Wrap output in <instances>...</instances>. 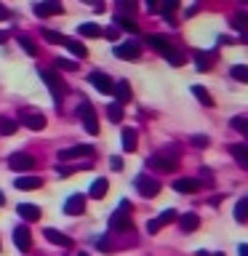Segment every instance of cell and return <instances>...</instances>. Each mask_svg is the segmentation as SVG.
<instances>
[{"mask_svg":"<svg viewBox=\"0 0 248 256\" xmlns=\"http://www.w3.org/2000/svg\"><path fill=\"white\" fill-rule=\"evenodd\" d=\"M147 43H150L152 51L163 54L166 59L174 64V67H182V64H184V54H182V51H176L168 38H163V35H147Z\"/></svg>","mask_w":248,"mask_h":256,"instance_id":"cell-1","label":"cell"},{"mask_svg":"<svg viewBox=\"0 0 248 256\" xmlns=\"http://www.w3.org/2000/svg\"><path fill=\"white\" fill-rule=\"evenodd\" d=\"M128 230H131V203L120 200L115 214L110 216V232H128Z\"/></svg>","mask_w":248,"mask_h":256,"instance_id":"cell-2","label":"cell"},{"mask_svg":"<svg viewBox=\"0 0 248 256\" xmlns=\"http://www.w3.org/2000/svg\"><path fill=\"white\" fill-rule=\"evenodd\" d=\"M40 78H43V83L48 86V91L54 94V99L59 102L64 94H67V83H64V80L59 78V72H54V70H43L40 72Z\"/></svg>","mask_w":248,"mask_h":256,"instance_id":"cell-3","label":"cell"},{"mask_svg":"<svg viewBox=\"0 0 248 256\" xmlns=\"http://www.w3.org/2000/svg\"><path fill=\"white\" fill-rule=\"evenodd\" d=\"M19 123L22 126H27V128H32V131H43L46 128V115L43 112H38V110H19Z\"/></svg>","mask_w":248,"mask_h":256,"instance_id":"cell-4","label":"cell"},{"mask_svg":"<svg viewBox=\"0 0 248 256\" xmlns=\"http://www.w3.org/2000/svg\"><path fill=\"white\" fill-rule=\"evenodd\" d=\"M136 190L142 192L144 198H158V192H160V182L158 179H152V176H147V174H139L136 176Z\"/></svg>","mask_w":248,"mask_h":256,"instance_id":"cell-5","label":"cell"},{"mask_svg":"<svg viewBox=\"0 0 248 256\" xmlns=\"http://www.w3.org/2000/svg\"><path fill=\"white\" fill-rule=\"evenodd\" d=\"M80 112V120H83V126H86V131L91 134V136H96L99 134V120H96V112H94V107L88 102H83V107L78 110Z\"/></svg>","mask_w":248,"mask_h":256,"instance_id":"cell-6","label":"cell"},{"mask_svg":"<svg viewBox=\"0 0 248 256\" xmlns=\"http://www.w3.org/2000/svg\"><path fill=\"white\" fill-rule=\"evenodd\" d=\"M8 168H11V171H32V168H35V158L27 155V152H14V155L8 158Z\"/></svg>","mask_w":248,"mask_h":256,"instance_id":"cell-7","label":"cell"},{"mask_svg":"<svg viewBox=\"0 0 248 256\" xmlns=\"http://www.w3.org/2000/svg\"><path fill=\"white\" fill-rule=\"evenodd\" d=\"M176 219H179V214H176L174 208H166V211L160 214L158 219H152V222L147 224V232H150V235H155V232H160L166 224H171V222H176Z\"/></svg>","mask_w":248,"mask_h":256,"instance_id":"cell-8","label":"cell"},{"mask_svg":"<svg viewBox=\"0 0 248 256\" xmlns=\"http://www.w3.org/2000/svg\"><path fill=\"white\" fill-rule=\"evenodd\" d=\"M112 54L118 56V59H139L142 54V43H118L115 48H112Z\"/></svg>","mask_w":248,"mask_h":256,"instance_id":"cell-9","label":"cell"},{"mask_svg":"<svg viewBox=\"0 0 248 256\" xmlns=\"http://www.w3.org/2000/svg\"><path fill=\"white\" fill-rule=\"evenodd\" d=\"M94 155V147L88 144H78V147H67L59 152V160H78V158H91Z\"/></svg>","mask_w":248,"mask_h":256,"instance_id":"cell-10","label":"cell"},{"mask_svg":"<svg viewBox=\"0 0 248 256\" xmlns=\"http://www.w3.org/2000/svg\"><path fill=\"white\" fill-rule=\"evenodd\" d=\"M147 166L152 168V171H163V174H171V171H176V168H179V163H174V160H168V158H163V155L147 158Z\"/></svg>","mask_w":248,"mask_h":256,"instance_id":"cell-11","label":"cell"},{"mask_svg":"<svg viewBox=\"0 0 248 256\" xmlns=\"http://www.w3.org/2000/svg\"><path fill=\"white\" fill-rule=\"evenodd\" d=\"M88 83H91L99 94H112V86H115L104 72H91V75H88Z\"/></svg>","mask_w":248,"mask_h":256,"instance_id":"cell-12","label":"cell"},{"mask_svg":"<svg viewBox=\"0 0 248 256\" xmlns=\"http://www.w3.org/2000/svg\"><path fill=\"white\" fill-rule=\"evenodd\" d=\"M14 243H16V248H19L22 254H27V251H30L32 238H30V230L24 227V224H19V227H14Z\"/></svg>","mask_w":248,"mask_h":256,"instance_id":"cell-13","label":"cell"},{"mask_svg":"<svg viewBox=\"0 0 248 256\" xmlns=\"http://www.w3.org/2000/svg\"><path fill=\"white\" fill-rule=\"evenodd\" d=\"M64 214H70V216L86 214V198H83V195H72V198H67V203H64Z\"/></svg>","mask_w":248,"mask_h":256,"instance_id":"cell-14","label":"cell"},{"mask_svg":"<svg viewBox=\"0 0 248 256\" xmlns=\"http://www.w3.org/2000/svg\"><path fill=\"white\" fill-rule=\"evenodd\" d=\"M174 190L176 192H182V195H195V192H200V182L198 179H176L174 182Z\"/></svg>","mask_w":248,"mask_h":256,"instance_id":"cell-15","label":"cell"},{"mask_svg":"<svg viewBox=\"0 0 248 256\" xmlns=\"http://www.w3.org/2000/svg\"><path fill=\"white\" fill-rule=\"evenodd\" d=\"M62 11H64L62 3H56V0H48V3H35V14L43 16V19H46V16H59Z\"/></svg>","mask_w":248,"mask_h":256,"instance_id":"cell-16","label":"cell"},{"mask_svg":"<svg viewBox=\"0 0 248 256\" xmlns=\"http://www.w3.org/2000/svg\"><path fill=\"white\" fill-rule=\"evenodd\" d=\"M200 227V216L198 214H182L179 216V230L184 235H190V232H195Z\"/></svg>","mask_w":248,"mask_h":256,"instance_id":"cell-17","label":"cell"},{"mask_svg":"<svg viewBox=\"0 0 248 256\" xmlns=\"http://www.w3.org/2000/svg\"><path fill=\"white\" fill-rule=\"evenodd\" d=\"M43 235H46L48 243H56V246H62V248H70V246H72V240H70L67 235H64V232L54 230V227H48V230L43 232Z\"/></svg>","mask_w":248,"mask_h":256,"instance_id":"cell-18","label":"cell"},{"mask_svg":"<svg viewBox=\"0 0 248 256\" xmlns=\"http://www.w3.org/2000/svg\"><path fill=\"white\" fill-rule=\"evenodd\" d=\"M16 190H40L43 187V179L40 176H16Z\"/></svg>","mask_w":248,"mask_h":256,"instance_id":"cell-19","label":"cell"},{"mask_svg":"<svg viewBox=\"0 0 248 256\" xmlns=\"http://www.w3.org/2000/svg\"><path fill=\"white\" fill-rule=\"evenodd\" d=\"M227 150H230V155L238 160L240 168H248V147H246V144H230Z\"/></svg>","mask_w":248,"mask_h":256,"instance_id":"cell-20","label":"cell"},{"mask_svg":"<svg viewBox=\"0 0 248 256\" xmlns=\"http://www.w3.org/2000/svg\"><path fill=\"white\" fill-rule=\"evenodd\" d=\"M16 211H19V216H22V219H27V222H38L40 219V208L32 206V203H19V206H16Z\"/></svg>","mask_w":248,"mask_h":256,"instance_id":"cell-21","label":"cell"},{"mask_svg":"<svg viewBox=\"0 0 248 256\" xmlns=\"http://www.w3.org/2000/svg\"><path fill=\"white\" fill-rule=\"evenodd\" d=\"M112 94L118 96V104H126L131 99V88H128V80H120V83L112 86Z\"/></svg>","mask_w":248,"mask_h":256,"instance_id":"cell-22","label":"cell"},{"mask_svg":"<svg viewBox=\"0 0 248 256\" xmlns=\"http://www.w3.org/2000/svg\"><path fill=\"white\" fill-rule=\"evenodd\" d=\"M107 190H110V182L107 179H96L91 184V190H88V195H91L94 200H102L104 195H107Z\"/></svg>","mask_w":248,"mask_h":256,"instance_id":"cell-23","label":"cell"},{"mask_svg":"<svg viewBox=\"0 0 248 256\" xmlns=\"http://www.w3.org/2000/svg\"><path fill=\"white\" fill-rule=\"evenodd\" d=\"M115 27L118 30H126V32H134V35L139 32V24H136L131 16H115Z\"/></svg>","mask_w":248,"mask_h":256,"instance_id":"cell-24","label":"cell"},{"mask_svg":"<svg viewBox=\"0 0 248 256\" xmlns=\"http://www.w3.org/2000/svg\"><path fill=\"white\" fill-rule=\"evenodd\" d=\"M214 54H203V51H195V64H198V70L200 72H206V70H211L214 67Z\"/></svg>","mask_w":248,"mask_h":256,"instance_id":"cell-25","label":"cell"},{"mask_svg":"<svg viewBox=\"0 0 248 256\" xmlns=\"http://www.w3.org/2000/svg\"><path fill=\"white\" fill-rule=\"evenodd\" d=\"M192 94H195V99L203 104V107H214V99H211V94L206 91L203 86H192Z\"/></svg>","mask_w":248,"mask_h":256,"instance_id":"cell-26","label":"cell"},{"mask_svg":"<svg viewBox=\"0 0 248 256\" xmlns=\"http://www.w3.org/2000/svg\"><path fill=\"white\" fill-rule=\"evenodd\" d=\"M123 150L126 152L136 150V128H123Z\"/></svg>","mask_w":248,"mask_h":256,"instance_id":"cell-27","label":"cell"},{"mask_svg":"<svg viewBox=\"0 0 248 256\" xmlns=\"http://www.w3.org/2000/svg\"><path fill=\"white\" fill-rule=\"evenodd\" d=\"M235 222L246 224L248 222V198H240L238 206H235Z\"/></svg>","mask_w":248,"mask_h":256,"instance_id":"cell-28","label":"cell"},{"mask_svg":"<svg viewBox=\"0 0 248 256\" xmlns=\"http://www.w3.org/2000/svg\"><path fill=\"white\" fill-rule=\"evenodd\" d=\"M78 32H80L83 38H99V35H102V27H99V24H91V22H88V24H80Z\"/></svg>","mask_w":248,"mask_h":256,"instance_id":"cell-29","label":"cell"},{"mask_svg":"<svg viewBox=\"0 0 248 256\" xmlns=\"http://www.w3.org/2000/svg\"><path fill=\"white\" fill-rule=\"evenodd\" d=\"M16 131H19V123H16V120L0 118V134H3V136H11V134H16Z\"/></svg>","mask_w":248,"mask_h":256,"instance_id":"cell-30","label":"cell"},{"mask_svg":"<svg viewBox=\"0 0 248 256\" xmlns=\"http://www.w3.org/2000/svg\"><path fill=\"white\" fill-rule=\"evenodd\" d=\"M230 126L235 128L238 134H243V136H248V118H246V115H235V118L230 120Z\"/></svg>","mask_w":248,"mask_h":256,"instance_id":"cell-31","label":"cell"},{"mask_svg":"<svg viewBox=\"0 0 248 256\" xmlns=\"http://www.w3.org/2000/svg\"><path fill=\"white\" fill-rule=\"evenodd\" d=\"M107 118L112 120V123H120V120H123V104H110L107 107Z\"/></svg>","mask_w":248,"mask_h":256,"instance_id":"cell-32","label":"cell"},{"mask_svg":"<svg viewBox=\"0 0 248 256\" xmlns=\"http://www.w3.org/2000/svg\"><path fill=\"white\" fill-rule=\"evenodd\" d=\"M72 70H78V64L72 59H56L54 62V72H72Z\"/></svg>","mask_w":248,"mask_h":256,"instance_id":"cell-33","label":"cell"},{"mask_svg":"<svg viewBox=\"0 0 248 256\" xmlns=\"http://www.w3.org/2000/svg\"><path fill=\"white\" fill-rule=\"evenodd\" d=\"M64 46H67L70 51L78 56V59H83V56L88 54V51H86V46H83V43H75V40H67V43H64Z\"/></svg>","mask_w":248,"mask_h":256,"instance_id":"cell-34","label":"cell"},{"mask_svg":"<svg viewBox=\"0 0 248 256\" xmlns=\"http://www.w3.org/2000/svg\"><path fill=\"white\" fill-rule=\"evenodd\" d=\"M235 80H240V83H248V70L243 67V64H238V67H232V72H230Z\"/></svg>","mask_w":248,"mask_h":256,"instance_id":"cell-35","label":"cell"},{"mask_svg":"<svg viewBox=\"0 0 248 256\" xmlns=\"http://www.w3.org/2000/svg\"><path fill=\"white\" fill-rule=\"evenodd\" d=\"M43 38L51 40V43H67V38H64L62 32H54V30H43Z\"/></svg>","mask_w":248,"mask_h":256,"instance_id":"cell-36","label":"cell"},{"mask_svg":"<svg viewBox=\"0 0 248 256\" xmlns=\"http://www.w3.org/2000/svg\"><path fill=\"white\" fill-rule=\"evenodd\" d=\"M19 43H22V48H24V51H27L30 56H38V46L32 43L30 38H19Z\"/></svg>","mask_w":248,"mask_h":256,"instance_id":"cell-37","label":"cell"},{"mask_svg":"<svg viewBox=\"0 0 248 256\" xmlns=\"http://www.w3.org/2000/svg\"><path fill=\"white\" fill-rule=\"evenodd\" d=\"M96 246H99V251H112V240H110V235H102L99 240H96Z\"/></svg>","mask_w":248,"mask_h":256,"instance_id":"cell-38","label":"cell"},{"mask_svg":"<svg viewBox=\"0 0 248 256\" xmlns=\"http://www.w3.org/2000/svg\"><path fill=\"white\" fill-rule=\"evenodd\" d=\"M136 8H139L136 3H120V6H118V16H120V14H136Z\"/></svg>","mask_w":248,"mask_h":256,"instance_id":"cell-39","label":"cell"},{"mask_svg":"<svg viewBox=\"0 0 248 256\" xmlns=\"http://www.w3.org/2000/svg\"><path fill=\"white\" fill-rule=\"evenodd\" d=\"M192 144H195V147H208V144H211V139H208V136H192Z\"/></svg>","mask_w":248,"mask_h":256,"instance_id":"cell-40","label":"cell"},{"mask_svg":"<svg viewBox=\"0 0 248 256\" xmlns=\"http://www.w3.org/2000/svg\"><path fill=\"white\" fill-rule=\"evenodd\" d=\"M232 27L243 32V30H246V14H238V16H235V22H232Z\"/></svg>","mask_w":248,"mask_h":256,"instance_id":"cell-41","label":"cell"},{"mask_svg":"<svg viewBox=\"0 0 248 256\" xmlns=\"http://www.w3.org/2000/svg\"><path fill=\"white\" fill-rule=\"evenodd\" d=\"M102 35H107L110 40H118V35H120V30L112 24V27H107V30H102Z\"/></svg>","mask_w":248,"mask_h":256,"instance_id":"cell-42","label":"cell"},{"mask_svg":"<svg viewBox=\"0 0 248 256\" xmlns=\"http://www.w3.org/2000/svg\"><path fill=\"white\" fill-rule=\"evenodd\" d=\"M110 168H112V171H123V160H120V158H110Z\"/></svg>","mask_w":248,"mask_h":256,"instance_id":"cell-43","label":"cell"},{"mask_svg":"<svg viewBox=\"0 0 248 256\" xmlns=\"http://www.w3.org/2000/svg\"><path fill=\"white\" fill-rule=\"evenodd\" d=\"M235 43H238L235 38H224V35L219 38V46H235Z\"/></svg>","mask_w":248,"mask_h":256,"instance_id":"cell-44","label":"cell"},{"mask_svg":"<svg viewBox=\"0 0 248 256\" xmlns=\"http://www.w3.org/2000/svg\"><path fill=\"white\" fill-rule=\"evenodd\" d=\"M198 256H224V254H219V251H198Z\"/></svg>","mask_w":248,"mask_h":256,"instance_id":"cell-45","label":"cell"},{"mask_svg":"<svg viewBox=\"0 0 248 256\" xmlns=\"http://www.w3.org/2000/svg\"><path fill=\"white\" fill-rule=\"evenodd\" d=\"M0 19H8V8L6 6H0Z\"/></svg>","mask_w":248,"mask_h":256,"instance_id":"cell-46","label":"cell"},{"mask_svg":"<svg viewBox=\"0 0 248 256\" xmlns=\"http://www.w3.org/2000/svg\"><path fill=\"white\" fill-rule=\"evenodd\" d=\"M6 40H8V32H6V30H0V43H6Z\"/></svg>","mask_w":248,"mask_h":256,"instance_id":"cell-47","label":"cell"},{"mask_svg":"<svg viewBox=\"0 0 248 256\" xmlns=\"http://www.w3.org/2000/svg\"><path fill=\"white\" fill-rule=\"evenodd\" d=\"M238 251H240V256H248V246H240Z\"/></svg>","mask_w":248,"mask_h":256,"instance_id":"cell-48","label":"cell"},{"mask_svg":"<svg viewBox=\"0 0 248 256\" xmlns=\"http://www.w3.org/2000/svg\"><path fill=\"white\" fill-rule=\"evenodd\" d=\"M6 203V198H3V192H0V206H3Z\"/></svg>","mask_w":248,"mask_h":256,"instance_id":"cell-49","label":"cell"},{"mask_svg":"<svg viewBox=\"0 0 248 256\" xmlns=\"http://www.w3.org/2000/svg\"><path fill=\"white\" fill-rule=\"evenodd\" d=\"M78 256H88V254H83V251H80V254H78Z\"/></svg>","mask_w":248,"mask_h":256,"instance_id":"cell-50","label":"cell"}]
</instances>
